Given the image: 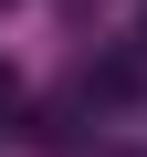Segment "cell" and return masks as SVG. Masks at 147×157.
<instances>
[{
  "instance_id": "1",
  "label": "cell",
  "mask_w": 147,
  "mask_h": 157,
  "mask_svg": "<svg viewBox=\"0 0 147 157\" xmlns=\"http://www.w3.org/2000/svg\"><path fill=\"white\" fill-rule=\"evenodd\" d=\"M11 115H21V84H11V73H0V126H11Z\"/></svg>"
}]
</instances>
